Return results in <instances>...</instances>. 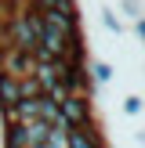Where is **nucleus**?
<instances>
[{"label":"nucleus","mask_w":145,"mask_h":148,"mask_svg":"<svg viewBox=\"0 0 145 148\" xmlns=\"http://www.w3.org/2000/svg\"><path fill=\"white\" fill-rule=\"evenodd\" d=\"M58 112H62V119L69 123L72 130H84L94 123V108H91V98H84V94H69V98L58 105Z\"/></svg>","instance_id":"f257e3e1"},{"label":"nucleus","mask_w":145,"mask_h":148,"mask_svg":"<svg viewBox=\"0 0 145 148\" xmlns=\"http://www.w3.org/2000/svg\"><path fill=\"white\" fill-rule=\"evenodd\" d=\"M62 69H65V62H55V65H33V79H36V87H40V94H47L51 87L58 83Z\"/></svg>","instance_id":"423d86ee"},{"label":"nucleus","mask_w":145,"mask_h":148,"mask_svg":"<svg viewBox=\"0 0 145 148\" xmlns=\"http://www.w3.org/2000/svg\"><path fill=\"white\" fill-rule=\"evenodd\" d=\"M11 116H14V123H36L40 116H36V98H26V101H18V105L11 108Z\"/></svg>","instance_id":"1a4fd4ad"},{"label":"nucleus","mask_w":145,"mask_h":148,"mask_svg":"<svg viewBox=\"0 0 145 148\" xmlns=\"http://www.w3.org/2000/svg\"><path fill=\"white\" fill-rule=\"evenodd\" d=\"M65 148H105V141H102V134H98V127H84V130H65Z\"/></svg>","instance_id":"7ed1b4c3"},{"label":"nucleus","mask_w":145,"mask_h":148,"mask_svg":"<svg viewBox=\"0 0 145 148\" xmlns=\"http://www.w3.org/2000/svg\"><path fill=\"white\" fill-rule=\"evenodd\" d=\"M134 36H138V40H142V43H145V14H142V18H138V22H134Z\"/></svg>","instance_id":"dca6fc26"},{"label":"nucleus","mask_w":145,"mask_h":148,"mask_svg":"<svg viewBox=\"0 0 145 148\" xmlns=\"http://www.w3.org/2000/svg\"><path fill=\"white\" fill-rule=\"evenodd\" d=\"M40 18H44V25H47V29L62 33L65 40L80 33V18H69V14H58V11H40Z\"/></svg>","instance_id":"20e7f679"},{"label":"nucleus","mask_w":145,"mask_h":148,"mask_svg":"<svg viewBox=\"0 0 145 148\" xmlns=\"http://www.w3.org/2000/svg\"><path fill=\"white\" fill-rule=\"evenodd\" d=\"M18 127H22V123H18ZM47 123H40V119H36V123H26V127H22V134H26V148H44V141H47Z\"/></svg>","instance_id":"0eeeda50"},{"label":"nucleus","mask_w":145,"mask_h":148,"mask_svg":"<svg viewBox=\"0 0 145 148\" xmlns=\"http://www.w3.org/2000/svg\"><path fill=\"white\" fill-rule=\"evenodd\" d=\"M4 72H7V76H14V79L33 76V58H29V51L4 47Z\"/></svg>","instance_id":"f03ea898"},{"label":"nucleus","mask_w":145,"mask_h":148,"mask_svg":"<svg viewBox=\"0 0 145 148\" xmlns=\"http://www.w3.org/2000/svg\"><path fill=\"white\" fill-rule=\"evenodd\" d=\"M55 4H58V0H33V7H36V11H51Z\"/></svg>","instance_id":"f3484780"},{"label":"nucleus","mask_w":145,"mask_h":148,"mask_svg":"<svg viewBox=\"0 0 145 148\" xmlns=\"http://www.w3.org/2000/svg\"><path fill=\"white\" fill-rule=\"evenodd\" d=\"M0 72H4V43H0Z\"/></svg>","instance_id":"a211bd4d"},{"label":"nucleus","mask_w":145,"mask_h":148,"mask_svg":"<svg viewBox=\"0 0 145 148\" xmlns=\"http://www.w3.org/2000/svg\"><path fill=\"white\" fill-rule=\"evenodd\" d=\"M102 25H105L109 33H116V36L123 33V22H120V14H116V11H109V7H102Z\"/></svg>","instance_id":"f8f14e48"},{"label":"nucleus","mask_w":145,"mask_h":148,"mask_svg":"<svg viewBox=\"0 0 145 148\" xmlns=\"http://www.w3.org/2000/svg\"><path fill=\"white\" fill-rule=\"evenodd\" d=\"M0 36H4V11H0Z\"/></svg>","instance_id":"6ab92c4d"},{"label":"nucleus","mask_w":145,"mask_h":148,"mask_svg":"<svg viewBox=\"0 0 145 148\" xmlns=\"http://www.w3.org/2000/svg\"><path fill=\"white\" fill-rule=\"evenodd\" d=\"M36 116H40V123H47V127H55V123H58V116H62V112H58V105H55V101L47 98V94H40V98H36Z\"/></svg>","instance_id":"6e6552de"},{"label":"nucleus","mask_w":145,"mask_h":148,"mask_svg":"<svg viewBox=\"0 0 145 148\" xmlns=\"http://www.w3.org/2000/svg\"><path fill=\"white\" fill-rule=\"evenodd\" d=\"M18 101H22V87H18V79L7 76V72H0V112H11Z\"/></svg>","instance_id":"39448f33"},{"label":"nucleus","mask_w":145,"mask_h":148,"mask_svg":"<svg viewBox=\"0 0 145 148\" xmlns=\"http://www.w3.org/2000/svg\"><path fill=\"white\" fill-rule=\"evenodd\" d=\"M4 148H26V134L18 123H4Z\"/></svg>","instance_id":"9d476101"},{"label":"nucleus","mask_w":145,"mask_h":148,"mask_svg":"<svg viewBox=\"0 0 145 148\" xmlns=\"http://www.w3.org/2000/svg\"><path fill=\"white\" fill-rule=\"evenodd\" d=\"M113 76H116V69H113L109 62H94V65H91V79H94V87H98V83H109Z\"/></svg>","instance_id":"9b49d317"},{"label":"nucleus","mask_w":145,"mask_h":148,"mask_svg":"<svg viewBox=\"0 0 145 148\" xmlns=\"http://www.w3.org/2000/svg\"><path fill=\"white\" fill-rule=\"evenodd\" d=\"M142 108H145V101L138 98V94H130V98H123V112H127V116H142Z\"/></svg>","instance_id":"ddd939ff"},{"label":"nucleus","mask_w":145,"mask_h":148,"mask_svg":"<svg viewBox=\"0 0 145 148\" xmlns=\"http://www.w3.org/2000/svg\"><path fill=\"white\" fill-rule=\"evenodd\" d=\"M123 14H127L130 22H138V18H142V7H138V0H123Z\"/></svg>","instance_id":"2eb2a0df"},{"label":"nucleus","mask_w":145,"mask_h":148,"mask_svg":"<svg viewBox=\"0 0 145 148\" xmlns=\"http://www.w3.org/2000/svg\"><path fill=\"white\" fill-rule=\"evenodd\" d=\"M47 98L55 101V105H62V101L69 98V90H65V83H62V79H58V83H55V87H51V90H47Z\"/></svg>","instance_id":"4468645a"}]
</instances>
